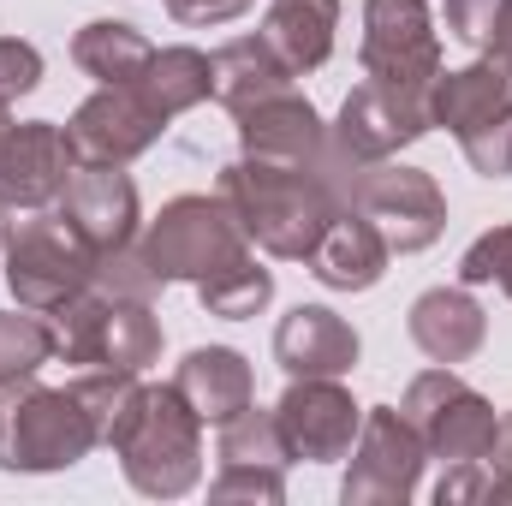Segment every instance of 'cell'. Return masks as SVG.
Returning <instances> with one entry per match:
<instances>
[{"label":"cell","mask_w":512,"mask_h":506,"mask_svg":"<svg viewBox=\"0 0 512 506\" xmlns=\"http://www.w3.org/2000/svg\"><path fill=\"white\" fill-rule=\"evenodd\" d=\"M221 203L233 209V221L245 227L256 251L280 256V262H310L328 221L346 209V191L334 185L328 167L239 155L233 167H221Z\"/></svg>","instance_id":"6da1fadb"},{"label":"cell","mask_w":512,"mask_h":506,"mask_svg":"<svg viewBox=\"0 0 512 506\" xmlns=\"http://www.w3.org/2000/svg\"><path fill=\"white\" fill-rule=\"evenodd\" d=\"M435 126L459 137L465 161L483 179H507L512 173V42L483 48V60L441 72L435 78Z\"/></svg>","instance_id":"7a4b0ae2"},{"label":"cell","mask_w":512,"mask_h":506,"mask_svg":"<svg viewBox=\"0 0 512 506\" xmlns=\"http://www.w3.org/2000/svg\"><path fill=\"white\" fill-rule=\"evenodd\" d=\"M54 346H60L66 364L143 376V370L161 358V316H155V298H137V292H120V286H102V280H96L78 304L60 310Z\"/></svg>","instance_id":"3957f363"},{"label":"cell","mask_w":512,"mask_h":506,"mask_svg":"<svg viewBox=\"0 0 512 506\" xmlns=\"http://www.w3.org/2000/svg\"><path fill=\"white\" fill-rule=\"evenodd\" d=\"M126 465V483L149 501H179L197 489L203 477V417L185 405V393L167 387H143L137 423L126 429V441L114 447Z\"/></svg>","instance_id":"277c9868"},{"label":"cell","mask_w":512,"mask_h":506,"mask_svg":"<svg viewBox=\"0 0 512 506\" xmlns=\"http://www.w3.org/2000/svg\"><path fill=\"white\" fill-rule=\"evenodd\" d=\"M0 256H6V292L36 316H60L96 286V251L66 227L60 209H36L30 221H18Z\"/></svg>","instance_id":"5b68a950"},{"label":"cell","mask_w":512,"mask_h":506,"mask_svg":"<svg viewBox=\"0 0 512 506\" xmlns=\"http://www.w3.org/2000/svg\"><path fill=\"white\" fill-rule=\"evenodd\" d=\"M143 262H149V274L161 280V286H173V280H209L215 268H227V262H239V256L251 251V239H245V227L233 221V209L221 203V191L215 197H173L155 221H149V233H143Z\"/></svg>","instance_id":"8992f818"},{"label":"cell","mask_w":512,"mask_h":506,"mask_svg":"<svg viewBox=\"0 0 512 506\" xmlns=\"http://www.w3.org/2000/svg\"><path fill=\"white\" fill-rule=\"evenodd\" d=\"M399 417L417 429L423 453H429V459H441V465L489 459L495 429H501L495 405H489L471 381L453 376V364H441V370H429V376L411 381V387H405V399H399Z\"/></svg>","instance_id":"52a82bcc"},{"label":"cell","mask_w":512,"mask_h":506,"mask_svg":"<svg viewBox=\"0 0 512 506\" xmlns=\"http://www.w3.org/2000/svg\"><path fill=\"white\" fill-rule=\"evenodd\" d=\"M96 441L90 429V411L78 405L72 387H24L18 405L6 411V441H0V465L6 471H24V477H42V471H72Z\"/></svg>","instance_id":"ba28073f"},{"label":"cell","mask_w":512,"mask_h":506,"mask_svg":"<svg viewBox=\"0 0 512 506\" xmlns=\"http://www.w3.org/2000/svg\"><path fill=\"white\" fill-rule=\"evenodd\" d=\"M435 90H399V84H376L364 78L346 108H340V126L328 131V149L352 167H376V161H393L405 143L429 137L435 131V108H429Z\"/></svg>","instance_id":"9c48e42d"},{"label":"cell","mask_w":512,"mask_h":506,"mask_svg":"<svg viewBox=\"0 0 512 506\" xmlns=\"http://www.w3.org/2000/svg\"><path fill=\"white\" fill-rule=\"evenodd\" d=\"M358 66L376 84L399 90H435L441 66V36H435V12L429 0H364V42H358Z\"/></svg>","instance_id":"30bf717a"},{"label":"cell","mask_w":512,"mask_h":506,"mask_svg":"<svg viewBox=\"0 0 512 506\" xmlns=\"http://www.w3.org/2000/svg\"><path fill=\"white\" fill-rule=\"evenodd\" d=\"M346 483L340 501L346 506H405L423 483V441L417 429L399 417V405H370L358 423V441L346 453Z\"/></svg>","instance_id":"8fae6325"},{"label":"cell","mask_w":512,"mask_h":506,"mask_svg":"<svg viewBox=\"0 0 512 506\" xmlns=\"http://www.w3.org/2000/svg\"><path fill=\"white\" fill-rule=\"evenodd\" d=\"M352 209L376 221V233L387 239V251L411 256L429 251L447 233V197L423 167H399V161H376L358 173L352 185Z\"/></svg>","instance_id":"7c38bea8"},{"label":"cell","mask_w":512,"mask_h":506,"mask_svg":"<svg viewBox=\"0 0 512 506\" xmlns=\"http://www.w3.org/2000/svg\"><path fill=\"white\" fill-rule=\"evenodd\" d=\"M274 423H280L292 459H304V465H334V459L352 453L358 423H364V405L340 387V376H298L280 393Z\"/></svg>","instance_id":"4fadbf2b"},{"label":"cell","mask_w":512,"mask_h":506,"mask_svg":"<svg viewBox=\"0 0 512 506\" xmlns=\"http://www.w3.org/2000/svg\"><path fill=\"white\" fill-rule=\"evenodd\" d=\"M286 465L292 447L274 423V411L245 405L233 423H221V471L209 483L215 501H286Z\"/></svg>","instance_id":"5bb4252c"},{"label":"cell","mask_w":512,"mask_h":506,"mask_svg":"<svg viewBox=\"0 0 512 506\" xmlns=\"http://www.w3.org/2000/svg\"><path fill=\"white\" fill-rule=\"evenodd\" d=\"M54 209L96 251V262L137 245V185L114 161H78V173L66 179V191H60Z\"/></svg>","instance_id":"9a60e30c"},{"label":"cell","mask_w":512,"mask_h":506,"mask_svg":"<svg viewBox=\"0 0 512 506\" xmlns=\"http://www.w3.org/2000/svg\"><path fill=\"white\" fill-rule=\"evenodd\" d=\"M161 131H167V120L149 108V96L137 84H102L66 120V137H72L78 161H114V167H126L143 149H155Z\"/></svg>","instance_id":"2e32d148"},{"label":"cell","mask_w":512,"mask_h":506,"mask_svg":"<svg viewBox=\"0 0 512 506\" xmlns=\"http://www.w3.org/2000/svg\"><path fill=\"white\" fill-rule=\"evenodd\" d=\"M72 173H78V149H72L66 126L24 120V126L6 131V143H0V197L12 209H54Z\"/></svg>","instance_id":"e0dca14e"},{"label":"cell","mask_w":512,"mask_h":506,"mask_svg":"<svg viewBox=\"0 0 512 506\" xmlns=\"http://www.w3.org/2000/svg\"><path fill=\"white\" fill-rule=\"evenodd\" d=\"M239 149L256 155V161L328 167L334 185L346 191V179H340V167H334V155H328V126H322V114H316L304 96H292V90H280V96H268V102H256V108L239 114ZM346 203H352V191H346Z\"/></svg>","instance_id":"ac0fdd59"},{"label":"cell","mask_w":512,"mask_h":506,"mask_svg":"<svg viewBox=\"0 0 512 506\" xmlns=\"http://www.w3.org/2000/svg\"><path fill=\"white\" fill-rule=\"evenodd\" d=\"M358 352H364L358 328L340 310H328V304H298L274 328V364L292 381L298 376H352Z\"/></svg>","instance_id":"d6986e66"},{"label":"cell","mask_w":512,"mask_h":506,"mask_svg":"<svg viewBox=\"0 0 512 506\" xmlns=\"http://www.w3.org/2000/svg\"><path fill=\"white\" fill-rule=\"evenodd\" d=\"M405 328H411L417 352L435 358V364H465V358H477L483 340H489V316H483V304L471 298V286H429V292L411 304Z\"/></svg>","instance_id":"ffe728a7"},{"label":"cell","mask_w":512,"mask_h":506,"mask_svg":"<svg viewBox=\"0 0 512 506\" xmlns=\"http://www.w3.org/2000/svg\"><path fill=\"white\" fill-rule=\"evenodd\" d=\"M387 239L376 233L370 215H358L352 203L328 221V233L316 239L310 251V274L328 286V292H370L376 280L387 274Z\"/></svg>","instance_id":"44dd1931"},{"label":"cell","mask_w":512,"mask_h":506,"mask_svg":"<svg viewBox=\"0 0 512 506\" xmlns=\"http://www.w3.org/2000/svg\"><path fill=\"white\" fill-rule=\"evenodd\" d=\"M173 387L215 429L233 423L245 405H256V376H251V364H245V352H233V346H197V352H185L179 370H173Z\"/></svg>","instance_id":"7402d4cb"},{"label":"cell","mask_w":512,"mask_h":506,"mask_svg":"<svg viewBox=\"0 0 512 506\" xmlns=\"http://www.w3.org/2000/svg\"><path fill=\"white\" fill-rule=\"evenodd\" d=\"M334 30H340V0H274L256 36L280 54V66L292 78H304V72L328 66Z\"/></svg>","instance_id":"603a6c76"},{"label":"cell","mask_w":512,"mask_h":506,"mask_svg":"<svg viewBox=\"0 0 512 506\" xmlns=\"http://www.w3.org/2000/svg\"><path fill=\"white\" fill-rule=\"evenodd\" d=\"M209 60H215V102H221L233 120H239L245 108H256V102L292 90V72L280 66V54H274L262 36H239V42L215 48Z\"/></svg>","instance_id":"cb8c5ba5"},{"label":"cell","mask_w":512,"mask_h":506,"mask_svg":"<svg viewBox=\"0 0 512 506\" xmlns=\"http://www.w3.org/2000/svg\"><path fill=\"white\" fill-rule=\"evenodd\" d=\"M137 90L149 96V108L161 120H179V114H191L215 96V60L203 48H155Z\"/></svg>","instance_id":"d4e9b609"},{"label":"cell","mask_w":512,"mask_h":506,"mask_svg":"<svg viewBox=\"0 0 512 506\" xmlns=\"http://www.w3.org/2000/svg\"><path fill=\"white\" fill-rule=\"evenodd\" d=\"M149 42H143V30L126 24V18H96V24H84L78 36H72V60L96 78V84H137L143 78V66H149Z\"/></svg>","instance_id":"484cf974"},{"label":"cell","mask_w":512,"mask_h":506,"mask_svg":"<svg viewBox=\"0 0 512 506\" xmlns=\"http://www.w3.org/2000/svg\"><path fill=\"white\" fill-rule=\"evenodd\" d=\"M54 328L36 310H0V393H24L30 381L42 376V364H54Z\"/></svg>","instance_id":"4316f807"},{"label":"cell","mask_w":512,"mask_h":506,"mask_svg":"<svg viewBox=\"0 0 512 506\" xmlns=\"http://www.w3.org/2000/svg\"><path fill=\"white\" fill-rule=\"evenodd\" d=\"M197 298H203V310L221 316V322H251V316H262V310L274 304V274L256 262V251H245L239 262H227V268H215L209 280H197Z\"/></svg>","instance_id":"83f0119b"},{"label":"cell","mask_w":512,"mask_h":506,"mask_svg":"<svg viewBox=\"0 0 512 506\" xmlns=\"http://www.w3.org/2000/svg\"><path fill=\"white\" fill-rule=\"evenodd\" d=\"M72 393H78V405L90 411L96 441H102V447H120V441H126V429L137 423L143 381L126 376V370H84V376L72 381Z\"/></svg>","instance_id":"f1b7e54d"},{"label":"cell","mask_w":512,"mask_h":506,"mask_svg":"<svg viewBox=\"0 0 512 506\" xmlns=\"http://www.w3.org/2000/svg\"><path fill=\"white\" fill-rule=\"evenodd\" d=\"M447 30L471 48L512 42V0H447Z\"/></svg>","instance_id":"f546056e"},{"label":"cell","mask_w":512,"mask_h":506,"mask_svg":"<svg viewBox=\"0 0 512 506\" xmlns=\"http://www.w3.org/2000/svg\"><path fill=\"white\" fill-rule=\"evenodd\" d=\"M507 262H512V221L495 227V233H483L471 251L459 256V286H495L507 274Z\"/></svg>","instance_id":"4dcf8cb0"},{"label":"cell","mask_w":512,"mask_h":506,"mask_svg":"<svg viewBox=\"0 0 512 506\" xmlns=\"http://www.w3.org/2000/svg\"><path fill=\"white\" fill-rule=\"evenodd\" d=\"M42 84V54L36 42H18V36H0V102H18Z\"/></svg>","instance_id":"1f68e13d"},{"label":"cell","mask_w":512,"mask_h":506,"mask_svg":"<svg viewBox=\"0 0 512 506\" xmlns=\"http://www.w3.org/2000/svg\"><path fill=\"white\" fill-rule=\"evenodd\" d=\"M167 12L179 18V24H233V18H245L251 12V0H167Z\"/></svg>","instance_id":"d6a6232c"},{"label":"cell","mask_w":512,"mask_h":506,"mask_svg":"<svg viewBox=\"0 0 512 506\" xmlns=\"http://www.w3.org/2000/svg\"><path fill=\"white\" fill-rule=\"evenodd\" d=\"M489 501H512V411L495 429V447H489Z\"/></svg>","instance_id":"836d02e7"},{"label":"cell","mask_w":512,"mask_h":506,"mask_svg":"<svg viewBox=\"0 0 512 506\" xmlns=\"http://www.w3.org/2000/svg\"><path fill=\"white\" fill-rule=\"evenodd\" d=\"M12 227H18V221H12V203L0 197V251H6V239H12Z\"/></svg>","instance_id":"e575fe53"},{"label":"cell","mask_w":512,"mask_h":506,"mask_svg":"<svg viewBox=\"0 0 512 506\" xmlns=\"http://www.w3.org/2000/svg\"><path fill=\"white\" fill-rule=\"evenodd\" d=\"M6 131H12V114H6V102H0V143H6Z\"/></svg>","instance_id":"d590c367"},{"label":"cell","mask_w":512,"mask_h":506,"mask_svg":"<svg viewBox=\"0 0 512 506\" xmlns=\"http://www.w3.org/2000/svg\"><path fill=\"white\" fill-rule=\"evenodd\" d=\"M495 286H501V292H507V298H512V262H507V274H501V280H495Z\"/></svg>","instance_id":"8d00e7d4"},{"label":"cell","mask_w":512,"mask_h":506,"mask_svg":"<svg viewBox=\"0 0 512 506\" xmlns=\"http://www.w3.org/2000/svg\"><path fill=\"white\" fill-rule=\"evenodd\" d=\"M0 441H6V411H0Z\"/></svg>","instance_id":"74e56055"}]
</instances>
